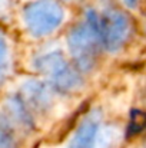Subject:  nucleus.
<instances>
[{
  "mask_svg": "<svg viewBox=\"0 0 146 148\" xmlns=\"http://www.w3.org/2000/svg\"><path fill=\"white\" fill-rule=\"evenodd\" d=\"M96 29L99 43L107 52L120 50L130 39L133 32V25L130 17L116 7H107L100 13L89 9L85 14Z\"/></svg>",
  "mask_w": 146,
  "mask_h": 148,
  "instance_id": "obj_1",
  "label": "nucleus"
},
{
  "mask_svg": "<svg viewBox=\"0 0 146 148\" xmlns=\"http://www.w3.org/2000/svg\"><path fill=\"white\" fill-rule=\"evenodd\" d=\"M36 69L50 81L59 92H73L80 88L82 79L60 50H50L35 59Z\"/></svg>",
  "mask_w": 146,
  "mask_h": 148,
  "instance_id": "obj_2",
  "label": "nucleus"
},
{
  "mask_svg": "<svg viewBox=\"0 0 146 148\" xmlns=\"http://www.w3.org/2000/svg\"><path fill=\"white\" fill-rule=\"evenodd\" d=\"M65 10L56 0H35L24 6L23 22L27 32L35 38H43L60 27Z\"/></svg>",
  "mask_w": 146,
  "mask_h": 148,
  "instance_id": "obj_3",
  "label": "nucleus"
},
{
  "mask_svg": "<svg viewBox=\"0 0 146 148\" xmlns=\"http://www.w3.org/2000/svg\"><path fill=\"white\" fill-rule=\"evenodd\" d=\"M69 53L79 71H90L97 59V50L100 48L99 38L93 23L85 17V22L75 26L67 35Z\"/></svg>",
  "mask_w": 146,
  "mask_h": 148,
  "instance_id": "obj_4",
  "label": "nucleus"
},
{
  "mask_svg": "<svg viewBox=\"0 0 146 148\" xmlns=\"http://www.w3.org/2000/svg\"><path fill=\"white\" fill-rule=\"evenodd\" d=\"M99 128H100L99 116L96 114L88 115L76 128L66 148H93Z\"/></svg>",
  "mask_w": 146,
  "mask_h": 148,
  "instance_id": "obj_5",
  "label": "nucleus"
},
{
  "mask_svg": "<svg viewBox=\"0 0 146 148\" xmlns=\"http://www.w3.org/2000/svg\"><path fill=\"white\" fill-rule=\"evenodd\" d=\"M24 94H26V99L30 101L32 106L35 108H40L43 109L49 103V92L46 86L37 81H29L24 88H23Z\"/></svg>",
  "mask_w": 146,
  "mask_h": 148,
  "instance_id": "obj_6",
  "label": "nucleus"
},
{
  "mask_svg": "<svg viewBox=\"0 0 146 148\" xmlns=\"http://www.w3.org/2000/svg\"><path fill=\"white\" fill-rule=\"evenodd\" d=\"M10 71V50L6 38L0 33V85L6 81Z\"/></svg>",
  "mask_w": 146,
  "mask_h": 148,
  "instance_id": "obj_7",
  "label": "nucleus"
},
{
  "mask_svg": "<svg viewBox=\"0 0 146 148\" xmlns=\"http://www.w3.org/2000/svg\"><path fill=\"white\" fill-rule=\"evenodd\" d=\"M0 148H17L14 132L12 131L9 122L0 115Z\"/></svg>",
  "mask_w": 146,
  "mask_h": 148,
  "instance_id": "obj_8",
  "label": "nucleus"
},
{
  "mask_svg": "<svg viewBox=\"0 0 146 148\" xmlns=\"http://www.w3.org/2000/svg\"><path fill=\"white\" fill-rule=\"evenodd\" d=\"M139 1H141V0H123V3H125L126 6H129V7H136V6L139 4Z\"/></svg>",
  "mask_w": 146,
  "mask_h": 148,
  "instance_id": "obj_9",
  "label": "nucleus"
},
{
  "mask_svg": "<svg viewBox=\"0 0 146 148\" xmlns=\"http://www.w3.org/2000/svg\"><path fill=\"white\" fill-rule=\"evenodd\" d=\"M63 1H79V0H63Z\"/></svg>",
  "mask_w": 146,
  "mask_h": 148,
  "instance_id": "obj_10",
  "label": "nucleus"
}]
</instances>
